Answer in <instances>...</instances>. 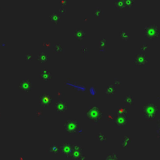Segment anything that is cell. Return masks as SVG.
Returning <instances> with one entry per match:
<instances>
[{
    "instance_id": "3",
    "label": "cell",
    "mask_w": 160,
    "mask_h": 160,
    "mask_svg": "<svg viewBox=\"0 0 160 160\" xmlns=\"http://www.w3.org/2000/svg\"><path fill=\"white\" fill-rule=\"evenodd\" d=\"M64 129L67 132L68 134L71 135V134H75L77 133V131L78 130L79 124L78 122L76 120H74V118H69L66 119L64 122Z\"/></svg>"
},
{
    "instance_id": "23",
    "label": "cell",
    "mask_w": 160,
    "mask_h": 160,
    "mask_svg": "<svg viewBox=\"0 0 160 160\" xmlns=\"http://www.w3.org/2000/svg\"><path fill=\"white\" fill-rule=\"evenodd\" d=\"M117 112H118V115H126L128 112V109L126 107H120L119 108L118 110H117Z\"/></svg>"
},
{
    "instance_id": "11",
    "label": "cell",
    "mask_w": 160,
    "mask_h": 160,
    "mask_svg": "<svg viewBox=\"0 0 160 160\" xmlns=\"http://www.w3.org/2000/svg\"><path fill=\"white\" fill-rule=\"evenodd\" d=\"M72 149H73V143L65 142L61 145L60 151L63 155H66V156H69V155H71V152H72Z\"/></svg>"
},
{
    "instance_id": "34",
    "label": "cell",
    "mask_w": 160,
    "mask_h": 160,
    "mask_svg": "<svg viewBox=\"0 0 160 160\" xmlns=\"http://www.w3.org/2000/svg\"><path fill=\"white\" fill-rule=\"evenodd\" d=\"M113 84H114V86H115L116 87V85H121V83H120V81H119V80H118V79H117V78H115V79H114V80H113Z\"/></svg>"
},
{
    "instance_id": "26",
    "label": "cell",
    "mask_w": 160,
    "mask_h": 160,
    "mask_svg": "<svg viewBox=\"0 0 160 160\" xmlns=\"http://www.w3.org/2000/svg\"><path fill=\"white\" fill-rule=\"evenodd\" d=\"M134 3H135L134 0H124V4L126 8H130Z\"/></svg>"
},
{
    "instance_id": "24",
    "label": "cell",
    "mask_w": 160,
    "mask_h": 160,
    "mask_svg": "<svg viewBox=\"0 0 160 160\" xmlns=\"http://www.w3.org/2000/svg\"><path fill=\"white\" fill-rule=\"evenodd\" d=\"M106 160H118V156L117 153H110L108 155Z\"/></svg>"
},
{
    "instance_id": "22",
    "label": "cell",
    "mask_w": 160,
    "mask_h": 160,
    "mask_svg": "<svg viewBox=\"0 0 160 160\" xmlns=\"http://www.w3.org/2000/svg\"><path fill=\"white\" fill-rule=\"evenodd\" d=\"M102 14H103V10L99 7H96L94 10V11H93V15L96 16V17H99Z\"/></svg>"
},
{
    "instance_id": "5",
    "label": "cell",
    "mask_w": 160,
    "mask_h": 160,
    "mask_svg": "<svg viewBox=\"0 0 160 160\" xmlns=\"http://www.w3.org/2000/svg\"><path fill=\"white\" fill-rule=\"evenodd\" d=\"M53 100H54V97L50 93H43L39 97L40 106H43V107L49 106L53 103Z\"/></svg>"
},
{
    "instance_id": "4",
    "label": "cell",
    "mask_w": 160,
    "mask_h": 160,
    "mask_svg": "<svg viewBox=\"0 0 160 160\" xmlns=\"http://www.w3.org/2000/svg\"><path fill=\"white\" fill-rule=\"evenodd\" d=\"M144 33L149 39H158L159 37V28L156 24H151L144 27Z\"/></svg>"
},
{
    "instance_id": "14",
    "label": "cell",
    "mask_w": 160,
    "mask_h": 160,
    "mask_svg": "<svg viewBox=\"0 0 160 160\" xmlns=\"http://www.w3.org/2000/svg\"><path fill=\"white\" fill-rule=\"evenodd\" d=\"M37 59L40 63H45L49 60V56L44 52H39Z\"/></svg>"
},
{
    "instance_id": "18",
    "label": "cell",
    "mask_w": 160,
    "mask_h": 160,
    "mask_svg": "<svg viewBox=\"0 0 160 160\" xmlns=\"http://www.w3.org/2000/svg\"><path fill=\"white\" fill-rule=\"evenodd\" d=\"M53 51L56 53H61L63 51V48H62V45L60 42H55L53 45Z\"/></svg>"
},
{
    "instance_id": "19",
    "label": "cell",
    "mask_w": 160,
    "mask_h": 160,
    "mask_svg": "<svg viewBox=\"0 0 160 160\" xmlns=\"http://www.w3.org/2000/svg\"><path fill=\"white\" fill-rule=\"evenodd\" d=\"M114 6H115L116 8H117L120 10H124L126 8L124 4V0H117V1L114 2Z\"/></svg>"
},
{
    "instance_id": "13",
    "label": "cell",
    "mask_w": 160,
    "mask_h": 160,
    "mask_svg": "<svg viewBox=\"0 0 160 160\" xmlns=\"http://www.w3.org/2000/svg\"><path fill=\"white\" fill-rule=\"evenodd\" d=\"M74 36H75L77 40L82 41L85 39L86 34H85V30H82L81 28H77L74 31Z\"/></svg>"
},
{
    "instance_id": "25",
    "label": "cell",
    "mask_w": 160,
    "mask_h": 160,
    "mask_svg": "<svg viewBox=\"0 0 160 160\" xmlns=\"http://www.w3.org/2000/svg\"><path fill=\"white\" fill-rule=\"evenodd\" d=\"M106 44H107V40H106V39H105V38H103V39L99 41V46L100 48H103V49H105V48H106Z\"/></svg>"
},
{
    "instance_id": "15",
    "label": "cell",
    "mask_w": 160,
    "mask_h": 160,
    "mask_svg": "<svg viewBox=\"0 0 160 160\" xmlns=\"http://www.w3.org/2000/svg\"><path fill=\"white\" fill-rule=\"evenodd\" d=\"M130 141H131V139L126 135H124L123 138L121 139V141H120V146L123 148V149H126L129 146V144H130Z\"/></svg>"
},
{
    "instance_id": "21",
    "label": "cell",
    "mask_w": 160,
    "mask_h": 160,
    "mask_svg": "<svg viewBox=\"0 0 160 160\" xmlns=\"http://www.w3.org/2000/svg\"><path fill=\"white\" fill-rule=\"evenodd\" d=\"M97 138L101 142H106L107 141V136H106L105 134H103V132H100L97 135Z\"/></svg>"
},
{
    "instance_id": "29",
    "label": "cell",
    "mask_w": 160,
    "mask_h": 160,
    "mask_svg": "<svg viewBox=\"0 0 160 160\" xmlns=\"http://www.w3.org/2000/svg\"><path fill=\"white\" fill-rule=\"evenodd\" d=\"M49 149H50V151H51V152H54V153H56V152H59V147H58L56 144H53V145L50 146Z\"/></svg>"
},
{
    "instance_id": "27",
    "label": "cell",
    "mask_w": 160,
    "mask_h": 160,
    "mask_svg": "<svg viewBox=\"0 0 160 160\" xmlns=\"http://www.w3.org/2000/svg\"><path fill=\"white\" fill-rule=\"evenodd\" d=\"M120 36L123 40H127L128 38H129V34H128V33L126 31H120Z\"/></svg>"
},
{
    "instance_id": "31",
    "label": "cell",
    "mask_w": 160,
    "mask_h": 160,
    "mask_svg": "<svg viewBox=\"0 0 160 160\" xmlns=\"http://www.w3.org/2000/svg\"><path fill=\"white\" fill-rule=\"evenodd\" d=\"M66 13V7H64V6H62V7L59 8V14H64V13Z\"/></svg>"
},
{
    "instance_id": "2",
    "label": "cell",
    "mask_w": 160,
    "mask_h": 160,
    "mask_svg": "<svg viewBox=\"0 0 160 160\" xmlns=\"http://www.w3.org/2000/svg\"><path fill=\"white\" fill-rule=\"evenodd\" d=\"M86 116L88 120H91L95 123H98L101 121L103 117V112L99 107H91L86 110Z\"/></svg>"
},
{
    "instance_id": "10",
    "label": "cell",
    "mask_w": 160,
    "mask_h": 160,
    "mask_svg": "<svg viewBox=\"0 0 160 160\" xmlns=\"http://www.w3.org/2000/svg\"><path fill=\"white\" fill-rule=\"evenodd\" d=\"M115 123L118 127H123L126 126L128 121V117L126 115H117V117H115Z\"/></svg>"
},
{
    "instance_id": "37",
    "label": "cell",
    "mask_w": 160,
    "mask_h": 160,
    "mask_svg": "<svg viewBox=\"0 0 160 160\" xmlns=\"http://www.w3.org/2000/svg\"><path fill=\"white\" fill-rule=\"evenodd\" d=\"M66 1H62V2H61V3L62 4H64V3H66Z\"/></svg>"
},
{
    "instance_id": "33",
    "label": "cell",
    "mask_w": 160,
    "mask_h": 160,
    "mask_svg": "<svg viewBox=\"0 0 160 160\" xmlns=\"http://www.w3.org/2000/svg\"><path fill=\"white\" fill-rule=\"evenodd\" d=\"M81 51L83 53H88L89 52V49H88V48L87 46H82Z\"/></svg>"
},
{
    "instance_id": "9",
    "label": "cell",
    "mask_w": 160,
    "mask_h": 160,
    "mask_svg": "<svg viewBox=\"0 0 160 160\" xmlns=\"http://www.w3.org/2000/svg\"><path fill=\"white\" fill-rule=\"evenodd\" d=\"M71 155L74 159H79L82 155V148L80 145L73 143V149Z\"/></svg>"
},
{
    "instance_id": "36",
    "label": "cell",
    "mask_w": 160,
    "mask_h": 160,
    "mask_svg": "<svg viewBox=\"0 0 160 160\" xmlns=\"http://www.w3.org/2000/svg\"><path fill=\"white\" fill-rule=\"evenodd\" d=\"M35 114L38 116V117H41V116L42 115V112L40 110H37V111H36Z\"/></svg>"
},
{
    "instance_id": "32",
    "label": "cell",
    "mask_w": 160,
    "mask_h": 160,
    "mask_svg": "<svg viewBox=\"0 0 160 160\" xmlns=\"http://www.w3.org/2000/svg\"><path fill=\"white\" fill-rule=\"evenodd\" d=\"M25 59H27V60H31V59H32L31 53H26V54H25Z\"/></svg>"
},
{
    "instance_id": "7",
    "label": "cell",
    "mask_w": 160,
    "mask_h": 160,
    "mask_svg": "<svg viewBox=\"0 0 160 160\" xmlns=\"http://www.w3.org/2000/svg\"><path fill=\"white\" fill-rule=\"evenodd\" d=\"M148 62V59L146 57L145 53H139L135 55V63L138 66H144Z\"/></svg>"
},
{
    "instance_id": "20",
    "label": "cell",
    "mask_w": 160,
    "mask_h": 160,
    "mask_svg": "<svg viewBox=\"0 0 160 160\" xmlns=\"http://www.w3.org/2000/svg\"><path fill=\"white\" fill-rule=\"evenodd\" d=\"M124 102L125 103H126L127 106H132V105L134 104V98L132 97L130 94H127V95L125 96V98H124Z\"/></svg>"
},
{
    "instance_id": "16",
    "label": "cell",
    "mask_w": 160,
    "mask_h": 160,
    "mask_svg": "<svg viewBox=\"0 0 160 160\" xmlns=\"http://www.w3.org/2000/svg\"><path fill=\"white\" fill-rule=\"evenodd\" d=\"M106 94L108 95H113L116 92H117V88L113 85H109L106 86V89H105Z\"/></svg>"
},
{
    "instance_id": "35",
    "label": "cell",
    "mask_w": 160,
    "mask_h": 160,
    "mask_svg": "<svg viewBox=\"0 0 160 160\" xmlns=\"http://www.w3.org/2000/svg\"><path fill=\"white\" fill-rule=\"evenodd\" d=\"M42 45L45 47H46V48H49V47L51 46V43H50V42H44L43 45Z\"/></svg>"
},
{
    "instance_id": "6",
    "label": "cell",
    "mask_w": 160,
    "mask_h": 160,
    "mask_svg": "<svg viewBox=\"0 0 160 160\" xmlns=\"http://www.w3.org/2000/svg\"><path fill=\"white\" fill-rule=\"evenodd\" d=\"M54 108L58 113H62L67 109L68 104L66 102L62 99H58L54 104Z\"/></svg>"
},
{
    "instance_id": "12",
    "label": "cell",
    "mask_w": 160,
    "mask_h": 160,
    "mask_svg": "<svg viewBox=\"0 0 160 160\" xmlns=\"http://www.w3.org/2000/svg\"><path fill=\"white\" fill-rule=\"evenodd\" d=\"M39 76H40V77L42 78V80H43L45 82L49 81L52 79V77H53L51 72H50L48 69H46V68H43V69L40 71Z\"/></svg>"
},
{
    "instance_id": "8",
    "label": "cell",
    "mask_w": 160,
    "mask_h": 160,
    "mask_svg": "<svg viewBox=\"0 0 160 160\" xmlns=\"http://www.w3.org/2000/svg\"><path fill=\"white\" fill-rule=\"evenodd\" d=\"M19 88L24 92H29L32 89V84L29 79H23L19 84Z\"/></svg>"
},
{
    "instance_id": "30",
    "label": "cell",
    "mask_w": 160,
    "mask_h": 160,
    "mask_svg": "<svg viewBox=\"0 0 160 160\" xmlns=\"http://www.w3.org/2000/svg\"><path fill=\"white\" fill-rule=\"evenodd\" d=\"M106 119H107L108 120H115V116L112 113H109L106 115Z\"/></svg>"
},
{
    "instance_id": "28",
    "label": "cell",
    "mask_w": 160,
    "mask_h": 160,
    "mask_svg": "<svg viewBox=\"0 0 160 160\" xmlns=\"http://www.w3.org/2000/svg\"><path fill=\"white\" fill-rule=\"evenodd\" d=\"M140 49L143 52V53H144L147 50L149 49V46L145 43V42H143V43L141 44V46H140Z\"/></svg>"
},
{
    "instance_id": "1",
    "label": "cell",
    "mask_w": 160,
    "mask_h": 160,
    "mask_svg": "<svg viewBox=\"0 0 160 160\" xmlns=\"http://www.w3.org/2000/svg\"><path fill=\"white\" fill-rule=\"evenodd\" d=\"M158 107L155 103H146L143 106V116L148 120H154L157 117Z\"/></svg>"
},
{
    "instance_id": "17",
    "label": "cell",
    "mask_w": 160,
    "mask_h": 160,
    "mask_svg": "<svg viewBox=\"0 0 160 160\" xmlns=\"http://www.w3.org/2000/svg\"><path fill=\"white\" fill-rule=\"evenodd\" d=\"M49 19L55 24H58L60 21L61 15L59 13H53L52 14H50Z\"/></svg>"
}]
</instances>
